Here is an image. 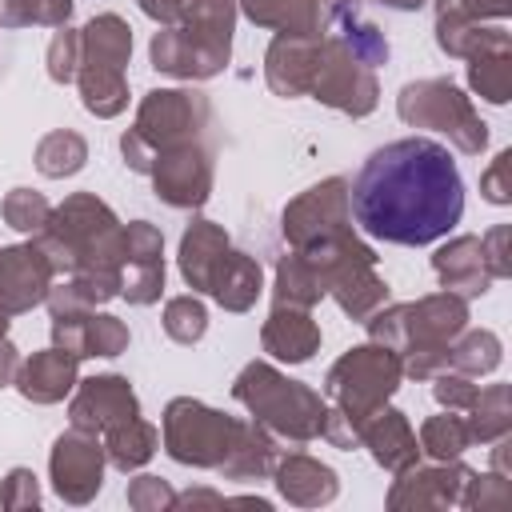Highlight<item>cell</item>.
<instances>
[{"instance_id": "cell-5", "label": "cell", "mask_w": 512, "mask_h": 512, "mask_svg": "<svg viewBox=\"0 0 512 512\" xmlns=\"http://www.w3.org/2000/svg\"><path fill=\"white\" fill-rule=\"evenodd\" d=\"M232 400L248 408V416L268 428L280 444H308L324 432L328 400L304 380L284 376L268 360H248L232 380Z\"/></svg>"}, {"instance_id": "cell-12", "label": "cell", "mask_w": 512, "mask_h": 512, "mask_svg": "<svg viewBox=\"0 0 512 512\" xmlns=\"http://www.w3.org/2000/svg\"><path fill=\"white\" fill-rule=\"evenodd\" d=\"M512 0H436V44L444 56L468 60L480 48L512 44L504 28Z\"/></svg>"}, {"instance_id": "cell-4", "label": "cell", "mask_w": 512, "mask_h": 512, "mask_svg": "<svg viewBox=\"0 0 512 512\" xmlns=\"http://www.w3.org/2000/svg\"><path fill=\"white\" fill-rule=\"evenodd\" d=\"M236 0H188L172 24L148 44V60L160 76L176 80H212L232 60V32H236Z\"/></svg>"}, {"instance_id": "cell-48", "label": "cell", "mask_w": 512, "mask_h": 512, "mask_svg": "<svg viewBox=\"0 0 512 512\" xmlns=\"http://www.w3.org/2000/svg\"><path fill=\"white\" fill-rule=\"evenodd\" d=\"M16 372H20V352H16V344L4 336V340H0V388L16 384Z\"/></svg>"}, {"instance_id": "cell-14", "label": "cell", "mask_w": 512, "mask_h": 512, "mask_svg": "<svg viewBox=\"0 0 512 512\" xmlns=\"http://www.w3.org/2000/svg\"><path fill=\"white\" fill-rule=\"evenodd\" d=\"M148 176H152L156 200H164L168 208H180V212H196L212 196V156L200 140L156 152Z\"/></svg>"}, {"instance_id": "cell-50", "label": "cell", "mask_w": 512, "mask_h": 512, "mask_svg": "<svg viewBox=\"0 0 512 512\" xmlns=\"http://www.w3.org/2000/svg\"><path fill=\"white\" fill-rule=\"evenodd\" d=\"M380 4H388V8H396V12H416L424 0H380Z\"/></svg>"}, {"instance_id": "cell-38", "label": "cell", "mask_w": 512, "mask_h": 512, "mask_svg": "<svg viewBox=\"0 0 512 512\" xmlns=\"http://www.w3.org/2000/svg\"><path fill=\"white\" fill-rule=\"evenodd\" d=\"M160 320H164L168 340H176V344H200L204 332H208V308L200 304L196 292L172 296V300L164 304V316H160Z\"/></svg>"}, {"instance_id": "cell-31", "label": "cell", "mask_w": 512, "mask_h": 512, "mask_svg": "<svg viewBox=\"0 0 512 512\" xmlns=\"http://www.w3.org/2000/svg\"><path fill=\"white\" fill-rule=\"evenodd\" d=\"M100 444H104V460L116 468V472H136L144 468L156 448H160V428L148 424L144 416H132V420H120L112 424L108 432H100Z\"/></svg>"}, {"instance_id": "cell-44", "label": "cell", "mask_w": 512, "mask_h": 512, "mask_svg": "<svg viewBox=\"0 0 512 512\" xmlns=\"http://www.w3.org/2000/svg\"><path fill=\"white\" fill-rule=\"evenodd\" d=\"M0 508L20 512V508H40V484L32 468H12L0 484Z\"/></svg>"}, {"instance_id": "cell-21", "label": "cell", "mask_w": 512, "mask_h": 512, "mask_svg": "<svg viewBox=\"0 0 512 512\" xmlns=\"http://www.w3.org/2000/svg\"><path fill=\"white\" fill-rule=\"evenodd\" d=\"M432 272H436V280H440L444 292H456L464 300L484 296L492 288V280H496L492 268H488V260H484L480 236H472V232L452 236L448 244H440L436 256H432Z\"/></svg>"}, {"instance_id": "cell-26", "label": "cell", "mask_w": 512, "mask_h": 512, "mask_svg": "<svg viewBox=\"0 0 512 512\" xmlns=\"http://www.w3.org/2000/svg\"><path fill=\"white\" fill-rule=\"evenodd\" d=\"M360 444H364V448L372 452V460H376L384 472H392V476L420 460V440H416L408 416H404L400 408H388V404L364 424Z\"/></svg>"}, {"instance_id": "cell-41", "label": "cell", "mask_w": 512, "mask_h": 512, "mask_svg": "<svg viewBox=\"0 0 512 512\" xmlns=\"http://www.w3.org/2000/svg\"><path fill=\"white\" fill-rule=\"evenodd\" d=\"M76 68H80V28L60 24L48 40V76L56 84H72Z\"/></svg>"}, {"instance_id": "cell-40", "label": "cell", "mask_w": 512, "mask_h": 512, "mask_svg": "<svg viewBox=\"0 0 512 512\" xmlns=\"http://www.w3.org/2000/svg\"><path fill=\"white\" fill-rule=\"evenodd\" d=\"M504 504H512V476H500V472H472L468 476L460 508L484 512V508H504Z\"/></svg>"}, {"instance_id": "cell-51", "label": "cell", "mask_w": 512, "mask_h": 512, "mask_svg": "<svg viewBox=\"0 0 512 512\" xmlns=\"http://www.w3.org/2000/svg\"><path fill=\"white\" fill-rule=\"evenodd\" d=\"M8 320H12V312H8V308H4V304H0V340H4V336H8Z\"/></svg>"}, {"instance_id": "cell-19", "label": "cell", "mask_w": 512, "mask_h": 512, "mask_svg": "<svg viewBox=\"0 0 512 512\" xmlns=\"http://www.w3.org/2000/svg\"><path fill=\"white\" fill-rule=\"evenodd\" d=\"M128 324L112 312H68V316H52V344L72 352L76 360H88V356H120L128 348Z\"/></svg>"}, {"instance_id": "cell-29", "label": "cell", "mask_w": 512, "mask_h": 512, "mask_svg": "<svg viewBox=\"0 0 512 512\" xmlns=\"http://www.w3.org/2000/svg\"><path fill=\"white\" fill-rule=\"evenodd\" d=\"M328 296V280H324V268L300 252V248H288L276 264V280H272V304H288V308H316L320 300Z\"/></svg>"}, {"instance_id": "cell-27", "label": "cell", "mask_w": 512, "mask_h": 512, "mask_svg": "<svg viewBox=\"0 0 512 512\" xmlns=\"http://www.w3.org/2000/svg\"><path fill=\"white\" fill-rule=\"evenodd\" d=\"M236 8L252 24L288 36H320L328 24V0H236Z\"/></svg>"}, {"instance_id": "cell-46", "label": "cell", "mask_w": 512, "mask_h": 512, "mask_svg": "<svg viewBox=\"0 0 512 512\" xmlns=\"http://www.w3.org/2000/svg\"><path fill=\"white\" fill-rule=\"evenodd\" d=\"M480 248H484V260L492 268L496 280H508L512 276V228L508 224H496L480 236Z\"/></svg>"}, {"instance_id": "cell-47", "label": "cell", "mask_w": 512, "mask_h": 512, "mask_svg": "<svg viewBox=\"0 0 512 512\" xmlns=\"http://www.w3.org/2000/svg\"><path fill=\"white\" fill-rule=\"evenodd\" d=\"M136 4H140V12H144L148 20H156V24H172V20L184 12L188 0H136Z\"/></svg>"}, {"instance_id": "cell-39", "label": "cell", "mask_w": 512, "mask_h": 512, "mask_svg": "<svg viewBox=\"0 0 512 512\" xmlns=\"http://www.w3.org/2000/svg\"><path fill=\"white\" fill-rule=\"evenodd\" d=\"M0 212H4V224H8V228L24 232V236H36V232L48 224L52 204H48L44 192H36V188H12V192L4 196V204H0Z\"/></svg>"}, {"instance_id": "cell-34", "label": "cell", "mask_w": 512, "mask_h": 512, "mask_svg": "<svg viewBox=\"0 0 512 512\" xmlns=\"http://www.w3.org/2000/svg\"><path fill=\"white\" fill-rule=\"evenodd\" d=\"M472 444H492L496 436L512 432V392L508 384H488L476 392L472 408L464 412Z\"/></svg>"}, {"instance_id": "cell-1", "label": "cell", "mask_w": 512, "mask_h": 512, "mask_svg": "<svg viewBox=\"0 0 512 512\" xmlns=\"http://www.w3.org/2000/svg\"><path fill=\"white\" fill-rule=\"evenodd\" d=\"M356 224L384 244L420 248L444 240L464 216V180L452 152L428 136L376 148L348 184Z\"/></svg>"}, {"instance_id": "cell-8", "label": "cell", "mask_w": 512, "mask_h": 512, "mask_svg": "<svg viewBox=\"0 0 512 512\" xmlns=\"http://www.w3.org/2000/svg\"><path fill=\"white\" fill-rule=\"evenodd\" d=\"M396 116L408 128H432V132L448 136V144L464 156H480L488 144V124L480 120L472 100L448 76L408 80L396 96Z\"/></svg>"}, {"instance_id": "cell-32", "label": "cell", "mask_w": 512, "mask_h": 512, "mask_svg": "<svg viewBox=\"0 0 512 512\" xmlns=\"http://www.w3.org/2000/svg\"><path fill=\"white\" fill-rule=\"evenodd\" d=\"M468 88L488 104H508L512 96V44L480 48L468 56Z\"/></svg>"}, {"instance_id": "cell-10", "label": "cell", "mask_w": 512, "mask_h": 512, "mask_svg": "<svg viewBox=\"0 0 512 512\" xmlns=\"http://www.w3.org/2000/svg\"><path fill=\"white\" fill-rule=\"evenodd\" d=\"M312 100H320L324 108H336L352 120L376 112L380 104V80L376 68H368L352 48H344L332 32L320 36V60H316V76L308 88Z\"/></svg>"}, {"instance_id": "cell-15", "label": "cell", "mask_w": 512, "mask_h": 512, "mask_svg": "<svg viewBox=\"0 0 512 512\" xmlns=\"http://www.w3.org/2000/svg\"><path fill=\"white\" fill-rule=\"evenodd\" d=\"M472 468L460 460H428V464H408L396 472L388 488V508L392 512H428V508H460L464 484Z\"/></svg>"}, {"instance_id": "cell-17", "label": "cell", "mask_w": 512, "mask_h": 512, "mask_svg": "<svg viewBox=\"0 0 512 512\" xmlns=\"http://www.w3.org/2000/svg\"><path fill=\"white\" fill-rule=\"evenodd\" d=\"M132 416H140V396L132 392L128 376L100 372V376L76 380V392H72V404H68L72 428H84V432H96L100 436L112 424L132 420Z\"/></svg>"}, {"instance_id": "cell-2", "label": "cell", "mask_w": 512, "mask_h": 512, "mask_svg": "<svg viewBox=\"0 0 512 512\" xmlns=\"http://www.w3.org/2000/svg\"><path fill=\"white\" fill-rule=\"evenodd\" d=\"M364 328L368 340L400 356L404 376L432 380L448 368V348L468 328V300L456 292H432L408 304H384L364 320Z\"/></svg>"}, {"instance_id": "cell-45", "label": "cell", "mask_w": 512, "mask_h": 512, "mask_svg": "<svg viewBox=\"0 0 512 512\" xmlns=\"http://www.w3.org/2000/svg\"><path fill=\"white\" fill-rule=\"evenodd\" d=\"M480 192L488 204H512V152H496V160L480 172Z\"/></svg>"}, {"instance_id": "cell-33", "label": "cell", "mask_w": 512, "mask_h": 512, "mask_svg": "<svg viewBox=\"0 0 512 512\" xmlns=\"http://www.w3.org/2000/svg\"><path fill=\"white\" fill-rule=\"evenodd\" d=\"M32 160H36V172H40V176L64 180V176H76V172L88 164V144H84V136L72 132V128H52L48 136H40Z\"/></svg>"}, {"instance_id": "cell-30", "label": "cell", "mask_w": 512, "mask_h": 512, "mask_svg": "<svg viewBox=\"0 0 512 512\" xmlns=\"http://www.w3.org/2000/svg\"><path fill=\"white\" fill-rule=\"evenodd\" d=\"M276 460H280V440L268 428H260L256 420H244L228 460L216 472L224 480H264V476H272Z\"/></svg>"}, {"instance_id": "cell-35", "label": "cell", "mask_w": 512, "mask_h": 512, "mask_svg": "<svg viewBox=\"0 0 512 512\" xmlns=\"http://www.w3.org/2000/svg\"><path fill=\"white\" fill-rule=\"evenodd\" d=\"M500 360H504V344L492 328H464L448 348V368L468 376H488L500 368Z\"/></svg>"}, {"instance_id": "cell-11", "label": "cell", "mask_w": 512, "mask_h": 512, "mask_svg": "<svg viewBox=\"0 0 512 512\" xmlns=\"http://www.w3.org/2000/svg\"><path fill=\"white\" fill-rule=\"evenodd\" d=\"M280 232H284L288 248H312V244L356 232L352 208H348V180L328 176V180L304 188L296 200H288V208L280 216Z\"/></svg>"}, {"instance_id": "cell-6", "label": "cell", "mask_w": 512, "mask_h": 512, "mask_svg": "<svg viewBox=\"0 0 512 512\" xmlns=\"http://www.w3.org/2000/svg\"><path fill=\"white\" fill-rule=\"evenodd\" d=\"M208 116H212V104H208L204 92H196V88H152L140 100L132 128L120 136L124 164L132 172L148 176L152 156L164 152V148L200 140V132L208 128Z\"/></svg>"}, {"instance_id": "cell-36", "label": "cell", "mask_w": 512, "mask_h": 512, "mask_svg": "<svg viewBox=\"0 0 512 512\" xmlns=\"http://www.w3.org/2000/svg\"><path fill=\"white\" fill-rule=\"evenodd\" d=\"M464 448H472L464 412L444 408L440 416H428V420L420 424V452H424L428 460H460Z\"/></svg>"}, {"instance_id": "cell-43", "label": "cell", "mask_w": 512, "mask_h": 512, "mask_svg": "<svg viewBox=\"0 0 512 512\" xmlns=\"http://www.w3.org/2000/svg\"><path fill=\"white\" fill-rule=\"evenodd\" d=\"M128 508H136V512H172L176 508V492L168 488V480L144 472V476H136L128 484Z\"/></svg>"}, {"instance_id": "cell-20", "label": "cell", "mask_w": 512, "mask_h": 512, "mask_svg": "<svg viewBox=\"0 0 512 512\" xmlns=\"http://www.w3.org/2000/svg\"><path fill=\"white\" fill-rule=\"evenodd\" d=\"M320 36H288V32L272 36V44L264 52V80L276 96H284V100L308 96L316 60H320Z\"/></svg>"}, {"instance_id": "cell-28", "label": "cell", "mask_w": 512, "mask_h": 512, "mask_svg": "<svg viewBox=\"0 0 512 512\" xmlns=\"http://www.w3.org/2000/svg\"><path fill=\"white\" fill-rule=\"evenodd\" d=\"M264 292V268L256 256L240 252V248H228L216 276H212V288L208 296L224 308V312H248L256 304V296Z\"/></svg>"}, {"instance_id": "cell-13", "label": "cell", "mask_w": 512, "mask_h": 512, "mask_svg": "<svg viewBox=\"0 0 512 512\" xmlns=\"http://www.w3.org/2000/svg\"><path fill=\"white\" fill-rule=\"evenodd\" d=\"M104 444L96 432L84 428H68L56 436L52 452H48V476H52V492L64 504H88L96 500L100 484H104Z\"/></svg>"}, {"instance_id": "cell-16", "label": "cell", "mask_w": 512, "mask_h": 512, "mask_svg": "<svg viewBox=\"0 0 512 512\" xmlns=\"http://www.w3.org/2000/svg\"><path fill=\"white\" fill-rule=\"evenodd\" d=\"M164 292V232L148 220L124 224V264H120V296L136 308L156 304Z\"/></svg>"}, {"instance_id": "cell-9", "label": "cell", "mask_w": 512, "mask_h": 512, "mask_svg": "<svg viewBox=\"0 0 512 512\" xmlns=\"http://www.w3.org/2000/svg\"><path fill=\"white\" fill-rule=\"evenodd\" d=\"M240 424L244 420H236L196 396H176V400H168V408L160 416V440L176 464L216 472L228 460V452L240 436Z\"/></svg>"}, {"instance_id": "cell-18", "label": "cell", "mask_w": 512, "mask_h": 512, "mask_svg": "<svg viewBox=\"0 0 512 512\" xmlns=\"http://www.w3.org/2000/svg\"><path fill=\"white\" fill-rule=\"evenodd\" d=\"M52 280H56V268L48 264V256L40 252L36 240L0 248V304L12 316L44 304Z\"/></svg>"}, {"instance_id": "cell-3", "label": "cell", "mask_w": 512, "mask_h": 512, "mask_svg": "<svg viewBox=\"0 0 512 512\" xmlns=\"http://www.w3.org/2000/svg\"><path fill=\"white\" fill-rule=\"evenodd\" d=\"M404 368L400 356L376 340L348 348L324 376V400H328V416H324V440L332 448H360V432L364 424L388 404V396L400 388Z\"/></svg>"}, {"instance_id": "cell-24", "label": "cell", "mask_w": 512, "mask_h": 512, "mask_svg": "<svg viewBox=\"0 0 512 512\" xmlns=\"http://www.w3.org/2000/svg\"><path fill=\"white\" fill-rule=\"evenodd\" d=\"M232 248L224 224L208 220V216H192L184 236H180V252H176V264H180V276L192 292H208L212 288V276L224 260V252Z\"/></svg>"}, {"instance_id": "cell-49", "label": "cell", "mask_w": 512, "mask_h": 512, "mask_svg": "<svg viewBox=\"0 0 512 512\" xmlns=\"http://www.w3.org/2000/svg\"><path fill=\"white\" fill-rule=\"evenodd\" d=\"M200 504L220 508V504H224V496H220V492H208V488H188L184 496H176V508H200Z\"/></svg>"}, {"instance_id": "cell-23", "label": "cell", "mask_w": 512, "mask_h": 512, "mask_svg": "<svg viewBox=\"0 0 512 512\" xmlns=\"http://www.w3.org/2000/svg\"><path fill=\"white\" fill-rule=\"evenodd\" d=\"M260 344L280 364H304L320 352V324L312 320V308L272 304V312L260 328Z\"/></svg>"}, {"instance_id": "cell-22", "label": "cell", "mask_w": 512, "mask_h": 512, "mask_svg": "<svg viewBox=\"0 0 512 512\" xmlns=\"http://www.w3.org/2000/svg\"><path fill=\"white\" fill-rule=\"evenodd\" d=\"M272 480H276V492L296 508H324L340 492V476L324 460H316L308 452L280 456L276 468H272Z\"/></svg>"}, {"instance_id": "cell-42", "label": "cell", "mask_w": 512, "mask_h": 512, "mask_svg": "<svg viewBox=\"0 0 512 512\" xmlns=\"http://www.w3.org/2000/svg\"><path fill=\"white\" fill-rule=\"evenodd\" d=\"M476 392H480V384H476V376H468V372L444 368V372H436V376H432V396H436V404H440V408L468 412V408H472V400H476Z\"/></svg>"}, {"instance_id": "cell-7", "label": "cell", "mask_w": 512, "mask_h": 512, "mask_svg": "<svg viewBox=\"0 0 512 512\" xmlns=\"http://www.w3.org/2000/svg\"><path fill=\"white\" fill-rule=\"evenodd\" d=\"M132 60V28L116 12H100L80 28V68L76 88L80 104L96 120H112L128 108V68Z\"/></svg>"}, {"instance_id": "cell-37", "label": "cell", "mask_w": 512, "mask_h": 512, "mask_svg": "<svg viewBox=\"0 0 512 512\" xmlns=\"http://www.w3.org/2000/svg\"><path fill=\"white\" fill-rule=\"evenodd\" d=\"M72 20V0H0V28H60Z\"/></svg>"}, {"instance_id": "cell-25", "label": "cell", "mask_w": 512, "mask_h": 512, "mask_svg": "<svg viewBox=\"0 0 512 512\" xmlns=\"http://www.w3.org/2000/svg\"><path fill=\"white\" fill-rule=\"evenodd\" d=\"M76 380H80V360L52 344V348L32 352L28 360H20L16 392L32 404H56L76 388Z\"/></svg>"}]
</instances>
